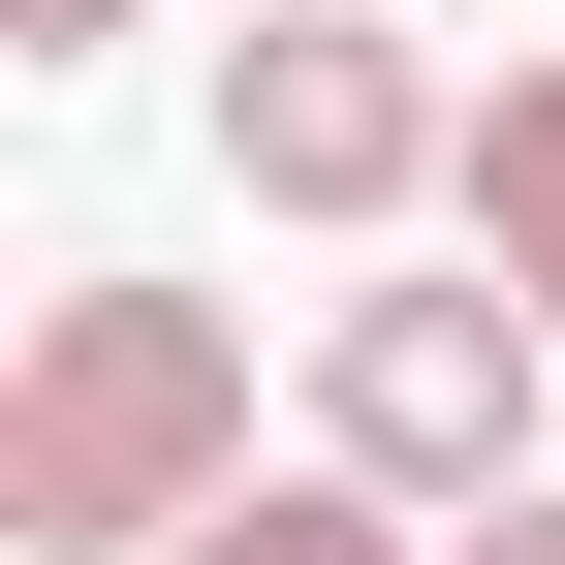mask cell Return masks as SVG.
<instances>
[{
    "instance_id": "cell-3",
    "label": "cell",
    "mask_w": 565,
    "mask_h": 565,
    "mask_svg": "<svg viewBox=\"0 0 565 565\" xmlns=\"http://www.w3.org/2000/svg\"><path fill=\"white\" fill-rule=\"evenodd\" d=\"M221 189L377 252L408 189H471V95L408 63V0H252V32H221Z\"/></svg>"
},
{
    "instance_id": "cell-1",
    "label": "cell",
    "mask_w": 565,
    "mask_h": 565,
    "mask_svg": "<svg viewBox=\"0 0 565 565\" xmlns=\"http://www.w3.org/2000/svg\"><path fill=\"white\" fill-rule=\"evenodd\" d=\"M221 503H252V345H221V282L63 252L32 345H0V565H189Z\"/></svg>"
},
{
    "instance_id": "cell-6",
    "label": "cell",
    "mask_w": 565,
    "mask_h": 565,
    "mask_svg": "<svg viewBox=\"0 0 565 565\" xmlns=\"http://www.w3.org/2000/svg\"><path fill=\"white\" fill-rule=\"evenodd\" d=\"M95 32H126V0H0V63H95Z\"/></svg>"
},
{
    "instance_id": "cell-4",
    "label": "cell",
    "mask_w": 565,
    "mask_h": 565,
    "mask_svg": "<svg viewBox=\"0 0 565 565\" xmlns=\"http://www.w3.org/2000/svg\"><path fill=\"white\" fill-rule=\"evenodd\" d=\"M440 221H471V282H534V345H565V32L471 95V189H440Z\"/></svg>"
},
{
    "instance_id": "cell-5",
    "label": "cell",
    "mask_w": 565,
    "mask_h": 565,
    "mask_svg": "<svg viewBox=\"0 0 565 565\" xmlns=\"http://www.w3.org/2000/svg\"><path fill=\"white\" fill-rule=\"evenodd\" d=\"M189 565H440V534H408V503H377V471H252V503H221V534H189Z\"/></svg>"
},
{
    "instance_id": "cell-7",
    "label": "cell",
    "mask_w": 565,
    "mask_h": 565,
    "mask_svg": "<svg viewBox=\"0 0 565 565\" xmlns=\"http://www.w3.org/2000/svg\"><path fill=\"white\" fill-rule=\"evenodd\" d=\"M440 565H565V471H534V503H503V534H440Z\"/></svg>"
},
{
    "instance_id": "cell-2",
    "label": "cell",
    "mask_w": 565,
    "mask_h": 565,
    "mask_svg": "<svg viewBox=\"0 0 565 565\" xmlns=\"http://www.w3.org/2000/svg\"><path fill=\"white\" fill-rule=\"evenodd\" d=\"M534 440H565L534 282H345V345H315V471H377L408 534H503V503H534Z\"/></svg>"
}]
</instances>
